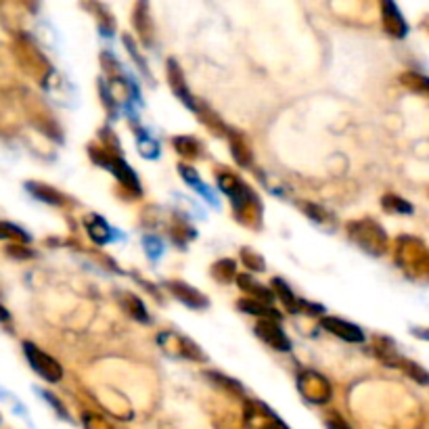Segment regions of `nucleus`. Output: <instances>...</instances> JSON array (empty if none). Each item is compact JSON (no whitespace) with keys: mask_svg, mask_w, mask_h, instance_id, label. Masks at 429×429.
Here are the masks:
<instances>
[{"mask_svg":"<svg viewBox=\"0 0 429 429\" xmlns=\"http://www.w3.org/2000/svg\"><path fill=\"white\" fill-rule=\"evenodd\" d=\"M23 354H26V359H28V363H30V367L34 369L36 375H40L42 379H46L50 383L61 381V377H63L61 365L53 359V356H48L46 352H42L36 343L26 341L23 343Z\"/></svg>","mask_w":429,"mask_h":429,"instance_id":"2","label":"nucleus"},{"mask_svg":"<svg viewBox=\"0 0 429 429\" xmlns=\"http://www.w3.org/2000/svg\"><path fill=\"white\" fill-rule=\"evenodd\" d=\"M239 310H243V312H247V314H256V316H260V318H266V321H280L283 316H280V312L278 310H274L272 306H268V304H262V302H258V300H239Z\"/></svg>","mask_w":429,"mask_h":429,"instance_id":"13","label":"nucleus"},{"mask_svg":"<svg viewBox=\"0 0 429 429\" xmlns=\"http://www.w3.org/2000/svg\"><path fill=\"white\" fill-rule=\"evenodd\" d=\"M350 231V239L359 245L361 249H365L371 256H383L388 249V235L383 231V227H379L375 220L371 218H363L356 220L347 227Z\"/></svg>","mask_w":429,"mask_h":429,"instance_id":"1","label":"nucleus"},{"mask_svg":"<svg viewBox=\"0 0 429 429\" xmlns=\"http://www.w3.org/2000/svg\"><path fill=\"white\" fill-rule=\"evenodd\" d=\"M178 170H180V174H182V178L193 187V189H197L201 195H205L207 199H209V203H216V197H213L211 193H209V189L203 184V180L199 178V174H197V170L195 168H191V166H187V164H180L178 166Z\"/></svg>","mask_w":429,"mask_h":429,"instance_id":"16","label":"nucleus"},{"mask_svg":"<svg viewBox=\"0 0 429 429\" xmlns=\"http://www.w3.org/2000/svg\"><path fill=\"white\" fill-rule=\"evenodd\" d=\"M218 184H220V189L233 199V207H235V211L237 213H241V209L243 211H247V207L251 205V207H258V199H256V195L235 176V174H218Z\"/></svg>","mask_w":429,"mask_h":429,"instance_id":"4","label":"nucleus"},{"mask_svg":"<svg viewBox=\"0 0 429 429\" xmlns=\"http://www.w3.org/2000/svg\"><path fill=\"white\" fill-rule=\"evenodd\" d=\"M168 80H170V86H172L174 95H176L189 109L199 111V105H197V101L193 99V95H191L189 88H187V82H184V76H182V69H180V65L176 63V59H170V61H168Z\"/></svg>","mask_w":429,"mask_h":429,"instance_id":"9","label":"nucleus"},{"mask_svg":"<svg viewBox=\"0 0 429 429\" xmlns=\"http://www.w3.org/2000/svg\"><path fill=\"white\" fill-rule=\"evenodd\" d=\"M327 427H329V429H352V427H350L341 417H337V414H333V417L327 421Z\"/></svg>","mask_w":429,"mask_h":429,"instance_id":"31","label":"nucleus"},{"mask_svg":"<svg viewBox=\"0 0 429 429\" xmlns=\"http://www.w3.org/2000/svg\"><path fill=\"white\" fill-rule=\"evenodd\" d=\"M26 189H28L36 199H40V201H44V203H50V205H63V203H65V197H63L57 189H53V187H48V184L26 182Z\"/></svg>","mask_w":429,"mask_h":429,"instance_id":"14","label":"nucleus"},{"mask_svg":"<svg viewBox=\"0 0 429 429\" xmlns=\"http://www.w3.org/2000/svg\"><path fill=\"white\" fill-rule=\"evenodd\" d=\"M383 28L394 38H404L408 32V26L400 13V9L394 3H383Z\"/></svg>","mask_w":429,"mask_h":429,"instance_id":"10","label":"nucleus"},{"mask_svg":"<svg viewBox=\"0 0 429 429\" xmlns=\"http://www.w3.org/2000/svg\"><path fill=\"white\" fill-rule=\"evenodd\" d=\"M298 390L312 404H325L331 400V394H333L331 383L316 371H304L298 377Z\"/></svg>","mask_w":429,"mask_h":429,"instance_id":"3","label":"nucleus"},{"mask_svg":"<svg viewBox=\"0 0 429 429\" xmlns=\"http://www.w3.org/2000/svg\"><path fill=\"white\" fill-rule=\"evenodd\" d=\"M237 285H239V289L251 294L254 300H258V302H262V304H268V306H270V304L274 302V294H272L268 287H264V285H260L251 274H239V276H237Z\"/></svg>","mask_w":429,"mask_h":429,"instance_id":"11","label":"nucleus"},{"mask_svg":"<svg viewBox=\"0 0 429 429\" xmlns=\"http://www.w3.org/2000/svg\"><path fill=\"white\" fill-rule=\"evenodd\" d=\"M321 325H323V329H327L329 333H333L335 337H339L343 341H350V343H361V341H365V331L361 327H356L354 323L343 321V318L325 316V318H321Z\"/></svg>","mask_w":429,"mask_h":429,"instance_id":"7","label":"nucleus"},{"mask_svg":"<svg viewBox=\"0 0 429 429\" xmlns=\"http://www.w3.org/2000/svg\"><path fill=\"white\" fill-rule=\"evenodd\" d=\"M124 306L128 308V312H130L138 323H149V314H147V310H145V304H142L136 296L126 294V296H124Z\"/></svg>","mask_w":429,"mask_h":429,"instance_id":"18","label":"nucleus"},{"mask_svg":"<svg viewBox=\"0 0 429 429\" xmlns=\"http://www.w3.org/2000/svg\"><path fill=\"white\" fill-rule=\"evenodd\" d=\"M9 256H15V258H32L34 254H32L30 249L19 247V245H11V247H9Z\"/></svg>","mask_w":429,"mask_h":429,"instance_id":"32","label":"nucleus"},{"mask_svg":"<svg viewBox=\"0 0 429 429\" xmlns=\"http://www.w3.org/2000/svg\"><path fill=\"white\" fill-rule=\"evenodd\" d=\"M145 247L149 249V256H151V258H158V256L162 254V241L155 239V237H147V239H145Z\"/></svg>","mask_w":429,"mask_h":429,"instance_id":"29","label":"nucleus"},{"mask_svg":"<svg viewBox=\"0 0 429 429\" xmlns=\"http://www.w3.org/2000/svg\"><path fill=\"white\" fill-rule=\"evenodd\" d=\"M235 268H237V264L233 260H220L216 266L211 268V274L216 276L220 283H229V278L235 276Z\"/></svg>","mask_w":429,"mask_h":429,"instance_id":"22","label":"nucleus"},{"mask_svg":"<svg viewBox=\"0 0 429 429\" xmlns=\"http://www.w3.org/2000/svg\"><path fill=\"white\" fill-rule=\"evenodd\" d=\"M124 44L128 46V50L132 53V57L136 59V63L140 65V69L145 71V74H149V71H147V63H145V61H142V59L138 57V53H136V46H134V42H132V38H128V36H126V38H124Z\"/></svg>","mask_w":429,"mask_h":429,"instance_id":"30","label":"nucleus"},{"mask_svg":"<svg viewBox=\"0 0 429 429\" xmlns=\"http://www.w3.org/2000/svg\"><path fill=\"white\" fill-rule=\"evenodd\" d=\"M254 331H256V335H258L262 341H266L270 347H274V350H278V352H289V350H292V341H289V337L285 335V331H283V329L278 327V323H274V321L260 318V321L256 323Z\"/></svg>","mask_w":429,"mask_h":429,"instance_id":"6","label":"nucleus"},{"mask_svg":"<svg viewBox=\"0 0 429 429\" xmlns=\"http://www.w3.org/2000/svg\"><path fill=\"white\" fill-rule=\"evenodd\" d=\"M166 287H168V292H170L178 302H182V304L189 306V308H197V310H201V308L207 306V298H205L201 292L193 289L191 285L182 283V280H168V283H166Z\"/></svg>","mask_w":429,"mask_h":429,"instance_id":"8","label":"nucleus"},{"mask_svg":"<svg viewBox=\"0 0 429 429\" xmlns=\"http://www.w3.org/2000/svg\"><path fill=\"white\" fill-rule=\"evenodd\" d=\"M9 318H11L9 310H7L5 306H0V321H9Z\"/></svg>","mask_w":429,"mask_h":429,"instance_id":"34","label":"nucleus"},{"mask_svg":"<svg viewBox=\"0 0 429 429\" xmlns=\"http://www.w3.org/2000/svg\"><path fill=\"white\" fill-rule=\"evenodd\" d=\"M44 398H48V400H50V404H53V406L57 408V412H59V414H63V417L67 419V412H65L63 404H59V400H57V398H55V396H53L50 392H44Z\"/></svg>","mask_w":429,"mask_h":429,"instance_id":"33","label":"nucleus"},{"mask_svg":"<svg viewBox=\"0 0 429 429\" xmlns=\"http://www.w3.org/2000/svg\"><path fill=\"white\" fill-rule=\"evenodd\" d=\"M270 285H272V294L274 296H278V300L285 304V308H287L289 312H300V308H298V300L300 298H296V294L292 292V287H289V285L287 283H285L283 278H278V276H274L272 280H270Z\"/></svg>","mask_w":429,"mask_h":429,"instance_id":"12","label":"nucleus"},{"mask_svg":"<svg viewBox=\"0 0 429 429\" xmlns=\"http://www.w3.org/2000/svg\"><path fill=\"white\" fill-rule=\"evenodd\" d=\"M0 239H13V241L28 243L30 241V235L23 229L15 227L11 222H0Z\"/></svg>","mask_w":429,"mask_h":429,"instance_id":"21","label":"nucleus"},{"mask_svg":"<svg viewBox=\"0 0 429 429\" xmlns=\"http://www.w3.org/2000/svg\"><path fill=\"white\" fill-rule=\"evenodd\" d=\"M398 365H400V367H404V369H406V373H408L410 377H414L421 385H425V383H427V373H425V369H423V367H419L417 363H410V361L400 359V361H398Z\"/></svg>","mask_w":429,"mask_h":429,"instance_id":"25","label":"nucleus"},{"mask_svg":"<svg viewBox=\"0 0 429 429\" xmlns=\"http://www.w3.org/2000/svg\"><path fill=\"white\" fill-rule=\"evenodd\" d=\"M233 158L237 160V164L241 166H249L251 164V153L245 145V140H237L233 138Z\"/></svg>","mask_w":429,"mask_h":429,"instance_id":"23","label":"nucleus"},{"mask_svg":"<svg viewBox=\"0 0 429 429\" xmlns=\"http://www.w3.org/2000/svg\"><path fill=\"white\" fill-rule=\"evenodd\" d=\"M381 205L388 211H396V213H412L414 211L412 205L408 201H404L402 197H398V195H385L383 201H381Z\"/></svg>","mask_w":429,"mask_h":429,"instance_id":"20","label":"nucleus"},{"mask_svg":"<svg viewBox=\"0 0 429 429\" xmlns=\"http://www.w3.org/2000/svg\"><path fill=\"white\" fill-rule=\"evenodd\" d=\"M266 417H268V421L264 423V427H262V429H289V427L285 425V423H283V421H280V419H278V417H276L270 408H268V414H266Z\"/></svg>","mask_w":429,"mask_h":429,"instance_id":"28","label":"nucleus"},{"mask_svg":"<svg viewBox=\"0 0 429 429\" xmlns=\"http://www.w3.org/2000/svg\"><path fill=\"white\" fill-rule=\"evenodd\" d=\"M158 341H160V345H164L168 352H172V354H176V356H184V359L199 361V363L207 361V356L203 354V350H201L197 343H193L189 337H184V335H176V333H160Z\"/></svg>","mask_w":429,"mask_h":429,"instance_id":"5","label":"nucleus"},{"mask_svg":"<svg viewBox=\"0 0 429 429\" xmlns=\"http://www.w3.org/2000/svg\"><path fill=\"white\" fill-rule=\"evenodd\" d=\"M147 5H138L136 7V19H134V23H136V28H138V32L142 34V38H145V42L149 44L151 40H153V26H151V19H149V15H147V19H145V23H142V17H145V13H147Z\"/></svg>","mask_w":429,"mask_h":429,"instance_id":"19","label":"nucleus"},{"mask_svg":"<svg viewBox=\"0 0 429 429\" xmlns=\"http://www.w3.org/2000/svg\"><path fill=\"white\" fill-rule=\"evenodd\" d=\"M86 227H88V233H90L93 241L103 245V243H107L111 239V229H109V225L101 216H88L86 218Z\"/></svg>","mask_w":429,"mask_h":429,"instance_id":"15","label":"nucleus"},{"mask_svg":"<svg viewBox=\"0 0 429 429\" xmlns=\"http://www.w3.org/2000/svg\"><path fill=\"white\" fill-rule=\"evenodd\" d=\"M172 142H174L176 151H178L180 155H184V158L195 160V158L201 155V151H199V149H201V147H199V142H197L195 138H191V136H178V138H174Z\"/></svg>","mask_w":429,"mask_h":429,"instance_id":"17","label":"nucleus"},{"mask_svg":"<svg viewBox=\"0 0 429 429\" xmlns=\"http://www.w3.org/2000/svg\"><path fill=\"white\" fill-rule=\"evenodd\" d=\"M241 258H243V262H245L247 268H251V270H264V260L260 256H256L254 251L243 249L241 251Z\"/></svg>","mask_w":429,"mask_h":429,"instance_id":"27","label":"nucleus"},{"mask_svg":"<svg viewBox=\"0 0 429 429\" xmlns=\"http://www.w3.org/2000/svg\"><path fill=\"white\" fill-rule=\"evenodd\" d=\"M205 377H209V379H213V381L222 383V388L229 390V392H233V394H243L241 385H239L235 379H229V377H225V375H220V373H205Z\"/></svg>","mask_w":429,"mask_h":429,"instance_id":"26","label":"nucleus"},{"mask_svg":"<svg viewBox=\"0 0 429 429\" xmlns=\"http://www.w3.org/2000/svg\"><path fill=\"white\" fill-rule=\"evenodd\" d=\"M402 84L410 90H417V93H425L429 88V82L425 76H419V74H404L402 76Z\"/></svg>","mask_w":429,"mask_h":429,"instance_id":"24","label":"nucleus"}]
</instances>
